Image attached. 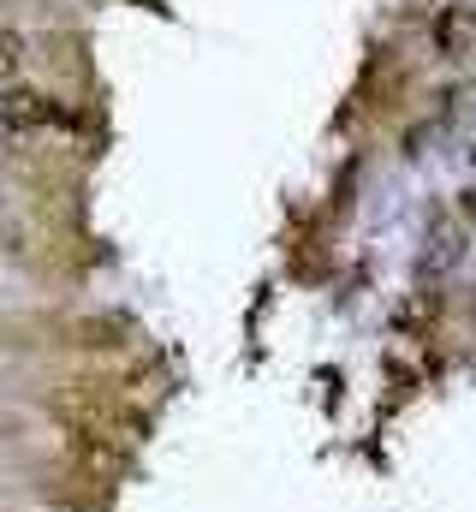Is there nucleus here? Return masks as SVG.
Here are the masks:
<instances>
[{
    "label": "nucleus",
    "mask_w": 476,
    "mask_h": 512,
    "mask_svg": "<svg viewBox=\"0 0 476 512\" xmlns=\"http://www.w3.org/2000/svg\"><path fill=\"white\" fill-rule=\"evenodd\" d=\"M24 54H30L24 36H18L12 24H0V84H12V78L24 72Z\"/></svg>",
    "instance_id": "f257e3e1"
},
{
    "label": "nucleus",
    "mask_w": 476,
    "mask_h": 512,
    "mask_svg": "<svg viewBox=\"0 0 476 512\" xmlns=\"http://www.w3.org/2000/svg\"><path fill=\"white\" fill-rule=\"evenodd\" d=\"M24 245V233L12 227V215H6V203H0V251H18Z\"/></svg>",
    "instance_id": "f03ea898"
}]
</instances>
